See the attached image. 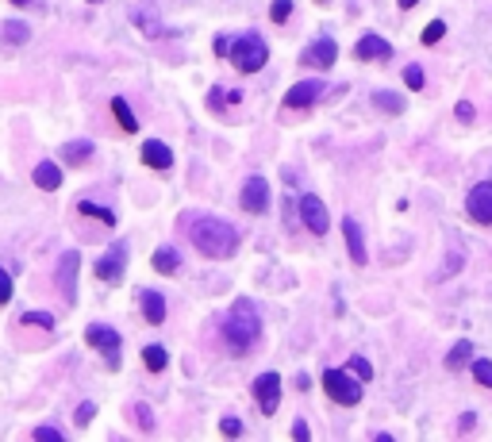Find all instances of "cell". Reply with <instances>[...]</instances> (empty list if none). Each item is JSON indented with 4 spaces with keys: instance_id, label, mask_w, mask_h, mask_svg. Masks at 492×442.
I'll list each match as a JSON object with an SVG mask.
<instances>
[{
    "instance_id": "obj_1",
    "label": "cell",
    "mask_w": 492,
    "mask_h": 442,
    "mask_svg": "<svg viewBox=\"0 0 492 442\" xmlns=\"http://www.w3.org/2000/svg\"><path fill=\"white\" fill-rule=\"evenodd\" d=\"M188 239L204 258H231L239 250V231L235 223L215 220V215H193L188 220Z\"/></svg>"
},
{
    "instance_id": "obj_2",
    "label": "cell",
    "mask_w": 492,
    "mask_h": 442,
    "mask_svg": "<svg viewBox=\"0 0 492 442\" xmlns=\"http://www.w3.org/2000/svg\"><path fill=\"white\" fill-rule=\"evenodd\" d=\"M258 335H262V316H258V308H254V300H235L231 304V312H227L223 319V338H227V346H231L235 354H242V350H250L254 343H258Z\"/></svg>"
},
{
    "instance_id": "obj_3",
    "label": "cell",
    "mask_w": 492,
    "mask_h": 442,
    "mask_svg": "<svg viewBox=\"0 0 492 442\" xmlns=\"http://www.w3.org/2000/svg\"><path fill=\"white\" fill-rule=\"evenodd\" d=\"M231 62L239 65L242 73H258L262 65L269 62V46H266V39L262 35H242V39H235L231 43Z\"/></svg>"
},
{
    "instance_id": "obj_4",
    "label": "cell",
    "mask_w": 492,
    "mask_h": 442,
    "mask_svg": "<svg viewBox=\"0 0 492 442\" xmlns=\"http://www.w3.org/2000/svg\"><path fill=\"white\" fill-rule=\"evenodd\" d=\"M323 389H327L331 400L346 404V408H354V404L362 400V384H358V377L350 370H327L323 373Z\"/></svg>"
},
{
    "instance_id": "obj_5",
    "label": "cell",
    "mask_w": 492,
    "mask_h": 442,
    "mask_svg": "<svg viewBox=\"0 0 492 442\" xmlns=\"http://www.w3.org/2000/svg\"><path fill=\"white\" fill-rule=\"evenodd\" d=\"M85 343L97 346L104 358H108V365H116V354H119V346H123L119 331H112V327H104V323H92L89 331H85Z\"/></svg>"
},
{
    "instance_id": "obj_6",
    "label": "cell",
    "mask_w": 492,
    "mask_h": 442,
    "mask_svg": "<svg viewBox=\"0 0 492 442\" xmlns=\"http://www.w3.org/2000/svg\"><path fill=\"white\" fill-rule=\"evenodd\" d=\"M300 220H304V227L311 231V235H327V227H331V215H327V208H323V200L319 196H300Z\"/></svg>"
},
{
    "instance_id": "obj_7",
    "label": "cell",
    "mask_w": 492,
    "mask_h": 442,
    "mask_svg": "<svg viewBox=\"0 0 492 442\" xmlns=\"http://www.w3.org/2000/svg\"><path fill=\"white\" fill-rule=\"evenodd\" d=\"M466 212H469V220H477V223H492V181L473 185L469 196H466Z\"/></svg>"
},
{
    "instance_id": "obj_8",
    "label": "cell",
    "mask_w": 492,
    "mask_h": 442,
    "mask_svg": "<svg viewBox=\"0 0 492 442\" xmlns=\"http://www.w3.org/2000/svg\"><path fill=\"white\" fill-rule=\"evenodd\" d=\"M254 400H258V408L266 411V416H273L281 404V377L277 373H262L258 381H254Z\"/></svg>"
},
{
    "instance_id": "obj_9",
    "label": "cell",
    "mask_w": 492,
    "mask_h": 442,
    "mask_svg": "<svg viewBox=\"0 0 492 442\" xmlns=\"http://www.w3.org/2000/svg\"><path fill=\"white\" fill-rule=\"evenodd\" d=\"M242 208L246 212H254V215H262L269 208V181L266 177H246V185H242Z\"/></svg>"
},
{
    "instance_id": "obj_10",
    "label": "cell",
    "mask_w": 492,
    "mask_h": 442,
    "mask_svg": "<svg viewBox=\"0 0 492 442\" xmlns=\"http://www.w3.org/2000/svg\"><path fill=\"white\" fill-rule=\"evenodd\" d=\"M323 97V81H300V85H292V89L285 92V108H311L316 100Z\"/></svg>"
},
{
    "instance_id": "obj_11",
    "label": "cell",
    "mask_w": 492,
    "mask_h": 442,
    "mask_svg": "<svg viewBox=\"0 0 492 442\" xmlns=\"http://www.w3.org/2000/svg\"><path fill=\"white\" fill-rule=\"evenodd\" d=\"M123 269H127V247H123V242H116V247H112V250L97 262V277H100V281H119Z\"/></svg>"
},
{
    "instance_id": "obj_12",
    "label": "cell",
    "mask_w": 492,
    "mask_h": 442,
    "mask_svg": "<svg viewBox=\"0 0 492 442\" xmlns=\"http://www.w3.org/2000/svg\"><path fill=\"white\" fill-rule=\"evenodd\" d=\"M335 58H338V46H335V39H316L304 50V65H316V70H331L335 65Z\"/></svg>"
},
{
    "instance_id": "obj_13",
    "label": "cell",
    "mask_w": 492,
    "mask_h": 442,
    "mask_svg": "<svg viewBox=\"0 0 492 442\" xmlns=\"http://www.w3.org/2000/svg\"><path fill=\"white\" fill-rule=\"evenodd\" d=\"M354 54L362 62H381V58H389L392 54V46L381 39V35H362V39H358V46H354Z\"/></svg>"
},
{
    "instance_id": "obj_14",
    "label": "cell",
    "mask_w": 492,
    "mask_h": 442,
    "mask_svg": "<svg viewBox=\"0 0 492 442\" xmlns=\"http://www.w3.org/2000/svg\"><path fill=\"white\" fill-rule=\"evenodd\" d=\"M343 235H346V250H350V258H354V266H365L369 254H365V242H362V227H358L350 215L343 220Z\"/></svg>"
},
{
    "instance_id": "obj_15",
    "label": "cell",
    "mask_w": 492,
    "mask_h": 442,
    "mask_svg": "<svg viewBox=\"0 0 492 442\" xmlns=\"http://www.w3.org/2000/svg\"><path fill=\"white\" fill-rule=\"evenodd\" d=\"M143 162L154 166V169H173V150L166 143H158V139H146L143 143Z\"/></svg>"
},
{
    "instance_id": "obj_16",
    "label": "cell",
    "mask_w": 492,
    "mask_h": 442,
    "mask_svg": "<svg viewBox=\"0 0 492 442\" xmlns=\"http://www.w3.org/2000/svg\"><path fill=\"white\" fill-rule=\"evenodd\" d=\"M27 39H31V27H27L23 20H4L0 23V43L4 46H23Z\"/></svg>"
},
{
    "instance_id": "obj_17",
    "label": "cell",
    "mask_w": 492,
    "mask_h": 442,
    "mask_svg": "<svg viewBox=\"0 0 492 442\" xmlns=\"http://www.w3.org/2000/svg\"><path fill=\"white\" fill-rule=\"evenodd\" d=\"M92 158V139H73V143L62 146V162L65 166H81Z\"/></svg>"
},
{
    "instance_id": "obj_18",
    "label": "cell",
    "mask_w": 492,
    "mask_h": 442,
    "mask_svg": "<svg viewBox=\"0 0 492 442\" xmlns=\"http://www.w3.org/2000/svg\"><path fill=\"white\" fill-rule=\"evenodd\" d=\"M143 316L146 323H166V300L154 289H143Z\"/></svg>"
},
{
    "instance_id": "obj_19",
    "label": "cell",
    "mask_w": 492,
    "mask_h": 442,
    "mask_svg": "<svg viewBox=\"0 0 492 442\" xmlns=\"http://www.w3.org/2000/svg\"><path fill=\"white\" fill-rule=\"evenodd\" d=\"M35 185L46 189V193H54L62 185V169L54 166V162H39V166H35Z\"/></svg>"
},
{
    "instance_id": "obj_20",
    "label": "cell",
    "mask_w": 492,
    "mask_h": 442,
    "mask_svg": "<svg viewBox=\"0 0 492 442\" xmlns=\"http://www.w3.org/2000/svg\"><path fill=\"white\" fill-rule=\"evenodd\" d=\"M73 274H77V254H62V269H58V285H62V293L73 300Z\"/></svg>"
},
{
    "instance_id": "obj_21",
    "label": "cell",
    "mask_w": 492,
    "mask_h": 442,
    "mask_svg": "<svg viewBox=\"0 0 492 442\" xmlns=\"http://www.w3.org/2000/svg\"><path fill=\"white\" fill-rule=\"evenodd\" d=\"M461 365H473V343H454L450 354H446V370H461Z\"/></svg>"
},
{
    "instance_id": "obj_22",
    "label": "cell",
    "mask_w": 492,
    "mask_h": 442,
    "mask_svg": "<svg viewBox=\"0 0 492 442\" xmlns=\"http://www.w3.org/2000/svg\"><path fill=\"white\" fill-rule=\"evenodd\" d=\"M112 116L119 119V127H123V131H139V119H135V112H131V104H127V100H123V97H116V100H112Z\"/></svg>"
},
{
    "instance_id": "obj_23",
    "label": "cell",
    "mask_w": 492,
    "mask_h": 442,
    "mask_svg": "<svg viewBox=\"0 0 492 442\" xmlns=\"http://www.w3.org/2000/svg\"><path fill=\"white\" fill-rule=\"evenodd\" d=\"M131 20H135L139 27H143L146 35H166V27L158 23V16L150 12V8H135V12H131Z\"/></svg>"
},
{
    "instance_id": "obj_24",
    "label": "cell",
    "mask_w": 492,
    "mask_h": 442,
    "mask_svg": "<svg viewBox=\"0 0 492 442\" xmlns=\"http://www.w3.org/2000/svg\"><path fill=\"white\" fill-rule=\"evenodd\" d=\"M150 262H154L158 274H177V262H181V258H177V250L162 247V250H154V258H150Z\"/></svg>"
},
{
    "instance_id": "obj_25",
    "label": "cell",
    "mask_w": 492,
    "mask_h": 442,
    "mask_svg": "<svg viewBox=\"0 0 492 442\" xmlns=\"http://www.w3.org/2000/svg\"><path fill=\"white\" fill-rule=\"evenodd\" d=\"M77 212L81 215H92V220H100V223H108V227H116V215H112L108 208H100V204H92V200H81Z\"/></svg>"
},
{
    "instance_id": "obj_26",
    "label": "cell",
    "mask_w": 492,
    "mask_h": 442,
    "mask_svg": "<svg viewBox=\"0 0 492 442\" xmlns=\"http://www.w3.org/2000/svg\"><path fill=\"white\" fill-rule=\"evenodd\" d=\"M166 350H162V346H146V350H143V365H146V370L150 373H162L166 370Z\"/></svg>"
},
{
    "instance_id": "obj_27",
    "label": "cell",
    "mask_w": 492,
    "mask_h": 442,
    "mask_svg": "<svg viewBox=\"0 0 492 442\" xmlns=\"http://www.w3.org/2000/svg\"><path fill=\"white\" fill-rule=\"evenodd\" d=\"M373 104L381 112H389V116H396V112H404V100L396 97V92H373Z\"/></svg>"
},
{
    "instance_id": "obj_28",
    "label": "cell",
    "mask_w": 492,
    "mask_h": 442,
    "mask_svg": "<svg viewBox=\"0 0 492 442\" xmlns=\"http://www.w3.org/2000/svg\"><path fill=\"white\" fill-rule=\"evenodd\" d=\"M346 370L354 373L358 381H373V365H369V362L362 358V354H354V358H350V365H346Z\"/></svg>"
},
{
    "instance_id": "obj_29",
    "label": "cell",
    "mask_w": 492,
    "mask_h": 442,
    "mask_svg": "<svg viewBox=\"0 0 492 442\" xmlns=\"http://www.w3.org/2000/svg\"><path fill=\"white\" fill-rule=\"evenodd\" d=\"M473 377H477V384L492 389V362L488 358H473Z\"/></svg>"
},
{
    "instance_id": "obj_30",
    "label": "cell",
    "mask_w": 492,
    "mask_h": 442,
    "mask_svg": "<svg viewBox=\"0 0 492 442\" xmlns=\"http://www.w3.org/2000/svg\"><path fill=\"white\" fill-rule=\"evenodd\" d=\"M20 323H27V327H43V331H50V327H54V316H50V312H23Z\"/></svg>"
},
{
    "instance_id": "obj_31",
    "label": "cell",
    "mask_w": 492,
    "mask_h": 442,
    "mask_svg": "<svg viewBox=\"0 0 492 442\" xmlns=\"http://www.w3.org/2000/svg\"><path fill=\"white\" fill-rule=\"evenodd\" d=\"M423 81H427V77H423V65H404V85H408V89H415V92H419L423 89Z\"/></svg>"
},
{
    "instance_id": "obj_32",
    "label": "cell",
    "mask_w": 492,
    "mask_h": 442,
    "mask_svg": "<svg viewBox=\"0 0 492 442\" xmlns=\"http://www.w3.org/2000/svg\"><path fill=\"white\" fill-rule=\"evenodd\" d=\"M442 35H446V23H442V20H431L427 27H423V46H434V43L442 39Z\"/></svg>"
},
{
    "instance_id": "obj_33",
    "label": "cell",
    "mask_w": 492,
    "mask_h": 442,
    "mask_svg": "<svg viewBox=\"0 0 492 442\" xmlns=\"http://www.w3.org/2000/svg\"><path fill=\"white\" fill-rule=\"evenodd\" d=\"M289 16H292V0H273L269 4V20L273 23H285Z\"/></svg>"
},
{
    "instance_id": "obj_34",
    "label": "cell",
    "mask_w": 492,
    "mask_h": 442,
    "mask_svg": "<svg viewBox=\"0 0 492 442\" xmlns=\"http://www.w3.org/2000/svg\"><path fill=\"white\" fill-rule=\"evenodd\" d=\"M135 423H139V431H154V411L146 404H135Z\"/></svg>"
},
{
    "instance_id": "obj_35",
    "label": "cell",
    "mask_w": 492,
    "mask_h": 442,
    "mask_svg": "<svg viewBox=\"0 0 492 442\" xmlns=\"http://www.w3.org/2000/svg\"><path fill=\"white\" fill-rule=\"evenodd\" d=\"M223 100H227V104H239V92H223V89H212V97H208V104H212V108H220L223 104Z\"/></svg>"
},
{
    "instance_id": "obj_36",
    "label": "cell",
    "mask_w": 492,
    "mask_h": 442,
    "mask_svg": "<svg viewBox=\"0 0 492 442\" xmlns=\"http://www.w3.org/2000/svg\"><path fill=\"white\" fill-rule=\"evenodd\" d=\"M35 438H39V442H62L65 435L58 427H35Z\"/></svg>"
},
{
    "instance_id": "obj_37",
    "label": "cell",
    "mask_w": 492,
    "mask_h": 442,
    "mask_svg": "<svg viewBox=\"0 0 492 442\" xmlns=\"http://www.w3.org/2000/svg\"><path fill=\"white\" fill-rule=\"evenodd\" d=\"M220 431H223V435H227V438H235V435H242V423H239V419H235V416H227V419L220 423Z\"/></svg>"
},
{
    "instance_id": "obj_38",
    "label": "cell",
    "mask_w": 492,
    "mask_h": 442,
    "mask_svg": "<svg viewBox=\"0 0 492 442\" xmlns=\"http://www.w3.org/2000/svg\"><path fill=\"white\" fill-rule=\"evenodd\" d=\"M92 416H97V408H92V404H81L73 419H77V427H89V419H92Z\"/></svg>"
},
{
    "instance_id": "obj_39",
    "label": "cell",
    "mask_w": 492,
    "mask_h": 442,
    "mask_svg": "<svg viewBox=\"0 0 492 442\" xmlns=\"http://www.w3.org/2000/svg\"><path fill=\"white\" fill-rule=\"evenodd\" d=\"M8 300H12V277L0 269V304H8Z\"/></svg>"
},
{
    "instance_id": "obj_40",
    "label": "cell",
    "mask_w": 492,
    "mask_h": 442,
    "mask_svg": "<svg viewBox=\"0 0 492 442\" xmlns=\"http://www.w3.org/2000/svg\"><path fill=\"white\" fill-rule=\"evenodd\" d=\"M454 112H458L461 124H473V104H469V100H458V108H454Z\"/></svg>"
},
{
    "instance_id": "obj_41",
    "label": "cell",
    "mask_w": 492,
    "mask_h": 442,
    "mask_svg": "<svg viewBox=\"0 0 492 442\" xmlns=\"http://www.w3.org/2000/svg\"><path fill=\"white\" fill-rule=\"evenodd\" d=\"M292 438H300V442L311 438V431H308V423H304V419H296V423H292Z\"/></svg>"
},
{
    "instance_id": "obj_42",
    "label": "cell",
    "mask_w": 492,
    "mask_h": 442,
    "mask_svg": "<svg viewBox=\"0 0 492 442\" xmlns=\"http://www.w3.org/2000/svg\"><path fill=\"white\" fill-rule=\"evenodd\" d=\"M215 54H220V58H227V54H231V39H227V35H220V39H215Z\"/></svg>"
},
{
    "instance_id": "obj_43",
    "label": "cell",
    "mask_w": 492,
    "mask_h": 442,
    "mask_svg": "<svg viewBox=\"0 0 492 442\" xmlns=\"http://www.w3.org/2000/svg\"><path fill=\"white\" fill-rule=\"evenodd\" d=\"M458 427H461V431L473 427V411H461V423H458Z\"/></svg>"
},
{
    "instance_id": "obj_44",
    "label": "cell",
    "mask_w": 492,
    "mask_h": 442,
    "mask_svg": "<svg viewBox=\"0 0 492 442\" xmlns=\"http://www.w3.org/2000/svg\"><path fill=\"white\" fill-rule=\"evenodd\" d=\"M12 4H16V8H31L35 0H12Z\"/></svg>"
},
{
    "instance_id": "obj_45",
    "label": "cell",
    "mask_w": 492,
    "mask_h": 442,
    "mask_svg": "<svg viewBox=\"0 0 492 442\" xmlns=\"http://www.w3.org/2000/svg\"><path fill=\"white\" fill-rule=\"evenodd\" d=\"M415 4H419V0H400V8H415Z\"/></svg>"
},
{
    "instance_id": "obj_46",
    "label": "cell",
    "mask_w": 492,
    "mask_h": 442,
    "mask_svg": "<svg viewBox=\"0 0 492 442\" xmlns=\"http://www.w3.org/2000/svg\"><path fill=\"white\" fill-rule=\"evenodd\" d=\"M97 4H100V0H97Z\"/></svg>"
}]
</instances>
